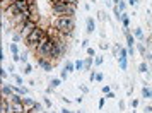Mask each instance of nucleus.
Wrapping results in <instances>:
<instances>
[{"instance_id":"1","label":"nucleus","mask_w":152,"mask_h":113,"mask_svg":"<svg viewBox=\"0 0 152 113\" xmlns=\"http://www.w3.org/2000/svg\"><path fill=\"white\" fill-rule=\"evenodd\" d=\"M53 26H55V29L58 31L60 38H63V36H72L74 28H75V21H74V17L62 15V17H56L55 19Z\"/></svg>"},{"instance_id":"2","label":"nucleus","mask_w":152,"mask_h":113,"mask_svg":"<svg viewBox=\"0 0 152 113\" xmlns=\"http://www.w3.org/2000/svg\"><path fill=\"white\" fill-rule=\"evenodd\" d=\"M51 7H53V12H55L56 17H62V15L74 17L75 15V7L69 5V4H63L62 0H51Z\"/></svg>"},{"instance_id":"3","label":"nucleus","mask_w":152,"mask_h":113,"mask_svg":"<svg viewBox=\"0 0 152 113\" xmlns=\"http://www.w3.org/2000/svg\"><path fill=\"white\" fill-rule=\"evenodd\" d=\"M46 33H48V31H46L45 28H39V26H38V28H36L34 31H33V33H31V34L26 38V40H24L26 46H29V48H34L36 45L41 41V38L46 34Z\"/></svg>"},{"instance_id":"4","label":"nucleus","mask_w":152,"mask_h":113,"mask_svg":"<svg viewBox=\"0 0 152 113\" xmlns=\"http://www.w3.org/2000/svg\"><path fill=\"white\" fill-rule=\"evenodd\" d=\"M67 51V43L63 41L62 38H55V45H53V50H51V60H60Z\"/></svg>"},{"instance_id":"5","label":"nucleus","mask_w":152,"mask_h":113,"mask_svg":"<svg viewBox=\"0 0 152 113\" xmlns=\"http://www.w3.org/2000/svg\"><path fill=\"white\" fill-rule=\"evenodd\" d=\"M36 28H38V21L31 19V21H28L24 26H19V28H15V29H17V33H19V34L24 38V40H26V38H28V36L31 34V33H33Z\"/></svg>"},{"instance_id":"6","label":"nucleus","mask_w":152,"mask_h":113,"mask_svg":"<svg viewBox=\"0 0 152 113\" xmlns=\"http://www.w3.org/2000/svg\"><path fill=\"white\" fill-rule=\"evenodd\" d=\"M118 58V65L121 70H126L128 69V48H120V56Z\"/></svg>"},{"instance_id":"7","label":"nucleus","mask_w":152,"mask_h":113,"mask_svg":"<svg viewBox=\"0 0 152 113\" xmlns=\"http://www.w3.org/2000/svg\"><path fill=\"white\" fill-rule=\"evenodd\" d=\"M36 64H38V67H41L45 72H51L53 70V64L50 62V58H43V56H39Z\"/></svg>"},{"instance_id":"8","label":"nucleus","mask_w":152,"mask_h":113,"mask_svg":"<svg viewBox=\"0 0 152 113\" xmlns=\"http://www.w3.org/2000/svg\"><path fill=\"white\" fill-rule=\"evenodd\" d=\"M14 86H9V84H4L2 86V96L4 98H12V94H14Z\"/></svg>"},{"instance_id":"9","label":"nucleus","mask_w":152,"mask_h":113,"mask_svg":"<svg viewBox=\"0 0 152 113\" xmlns=\"http://www.w3.org/2000/svg\"><path fill=\"white\" fill-rule=\"evenodd\" d=\"M24 106H26V112H33V108H34V105L38 103L36 99H33V98H29V96H24Z\"/></svg>"},{"instance_id":"10","label":"nucleus","mask_w":152,"mask_h":113,"mask_svg":"<svg viewBox=\"0 0 152 113\" xmlns=\"http://www.w3.org/2000/svg\"><path fill=\"white\" fill-rule=\"evenodd\" d=\"M86 31H87L89 34L96 31V21H94L92 17H87V21H86Z\"/></svg>"},{"instance_id":"11","label":"nucleus","mask_w":152,"mask_h":113,"mask_svg":"<svg viewBox=\"0 0 152 113\" xmlns=\"http://www.w3.org/2000/svg\"><path fill=\"white\" fill-rule=\"evenodd\" d=\"M12 105V113H26L24 103H10Z\"/></svg>"},{"instance_id":"12","label":"nucleus","mask_w":152,"mask_h":113,"mask_svg":"<svg viewBox=\"0 0 152 113\" xmlns=\"http://www.w3.org/2000/svg\"><path fill=\"white\" fill-rule=\"evenodd\" d=\"M14 91L19 92L21 96H28L29 94V89L26 87V86H14Z\"/></svg>"},{"instance_id":"13","label":"nucleus","mask_w":152,"mask_h":113,"mask_svg":"<svg viewBox=\"0 0 152 113\" xmlns=\"http://www.w3.org/2000/svg\"><path fill=\"white\" fill-rule=\"evenodd\" d=\"M142 96H144L145 99H152V87L144 86V87H142Z\"/></svg>"},{"instance_id":"14","label":"nucleus","mask_w":152,"mask_h":113,"mask_svg":"<svg viewBox=\"0 0 152 113\" xmlns=\"http://www.w3.org/2000/svg\"><path fill=\"white\" fill-rule=\"evenodd\" d=\"M121 26H123V29L130 28V15L126 14V12H123V17H121Z\"/></svg>"},{"instance_id":"15","label":"nucleus","mask_w":152,"mask_h":113,"mask_svg":"<svg viewBox=\"0 0 152 113\" xmlns=\"http://www.w3.org/2000/svg\"><path fill=\"white\" fill-rule=\"evenodd\" d=\"M113 14H115V19H116V22H121V17H123V12L118 9V5H115L113 7Z\"/></svg>"},{"instance_id":"16","label":"nucleus","mask_w":152,"mask_h":113,"mask_svg":"<svg viewBox=\"0 0 152 113\" xmlns=\"http://www.w3.org/2000/svg\"><path fill=\"white\" fill-rule=\"evenodd\" d=\"M92 64H94V58H92V56H87V58L84 60V72L91 70V65Z\"/></svg>"},{"instance_id":"17","label":"nucleus","mask_w":152,"mask_h":113,"mask_svg":"<svg viewBox=\"0 0 152 113\" xmlns=\"http://www.w3.org/2000/svg\"><path fill=\"white\" fill-rule=\"evenodd\" d=\"M9 50H10L12 55H19V53H21V50H19V45H17V43H10V45H9Z\"/></svg>"},{"instance_id":"18","label":"nucleus","mask_w":152,"mask_h":113,"mask_svg":"<svg viewBox=\"0 0 152 113\" xmlns=\"http://www.w3.org/2000/svg\"><path fill=\"white\" fill-rule=\"evenodd\" d=\"M133 36H135L137 40L142 41V40H144V31H142V28H135V29H133Z\"/></svg>"},{"instance_id":"19","label":"nucleus","mask_w":152,"mask_h":113,"mask_svg":"<svg viewBox=\"0 0 152 113\" xmlns=\"http://www.w3.org/2000/svg\"><path fill=\"white\" fill-rule=\"evenodd\" d=\"M22 101H24V98H22L19 92H14L12 98H10V103H22Z\"/></svg>"},{"instance_id":"20","label":"nucleus","mask_w":152,"mask_h":113,"mask_svg":"<svg viewBox=\"0 0 152 113\" xmlns=\"http://www.w3.org/2000/svg\"><path fill=\"white\" fill-rule=\"evenodd\" d=\"M74 64H75V70L77 72H82L84 70V60H82V58H77Z\"/></svg>"},{"instance_id":"21","label":"nucleus","mask_w":152,"mask_h":113,"mask_svg":"<svg viewBox=\"0 0 152 113\" xmlns=\"http://www.w3.org/2000/svg\"><path fill=\"white\" fill-rule=\"evenodd\" d=\"M63 84V81L62 79H50V86H51V87H60V86Z\"/></svg>"},{"instance_id":"22","label":"nucleus","mask_w":152,"mask_h":113,"mask_svg":"<svg viewBox=\"0 0 152 113\" xmlns=\"http://www.w3.org/2000/svg\"><path fill=\"white\" fill-rule=\"evenodd\" d=\"M10 5H14V0H2V4H0V7H2V10H5V9H9Z\"/></svg>"},{"instance_id":"23","label":"nucleus","mask_w":152,"mask_h":113,"mask_svg":"<svg viewBox=\"0 0 152 113\" xmlns=\"http://www.w3.org/2000/svg\"><path fill=\"white\" fill-rule=\"evenodd\" d=\"M65 70H69V74L70 72H75V64L74 62H65V67H63Z\"/></svg>"},{"instance_id":"24","label":"nucleus","mask_w":152,"mask_h":113,"mask_svg":"<svg viewBox=\"0 0 152 113\" xmlns=\"http://www.w3.org/2000/svg\"><path fill=\"white\" fill-rule=\"evenodd\" d=\"M138 72H140V74H147V72H149V67H147L145 62H142V64L138 65Z\"/></svg>"},{"instance_id":"25","label":"nucleus","mask_w":152,"mask_h":113,"mask_svg":"<svg viewBox=\"0 0 152 113\" xmlns=\"http://www.w3.org/2000/svg\"><path fill=\"white\" fill-rule=\"evenodd\" d=\"M22 72H24L26 76H31V74H33V65H31V64H26V65H24V70H22Z\"/></svg>"},{"instance_id":"26","label":"nucleus","mask_w":152,"mask_h":113,"mask_svg":"<svg viewBox=\"0 0 152 113\" xmlns=\"http://www.w3.org/2000/svg\"><path fill=\"white\" fill-rule=\"evenodd\" d=\"M12 77H14V81H15V84H17V86H22V84H24V81H22L21 76H17V74H12Z\"/></svg>"},{"instance_id":"27","label":"nucleus","mask_w":152,"mask_h":113,"mask_svg":"<svg viewBox=\"0 0 152 113\" xmlns=\"http://www.w3.org/2000/svg\"><path fill=\"white\" fill-rule=\"evenodd\" d=\"M39 112H43V105L41 103H36L34 108H33V112H29V113H39Z\"/></svg>"},{"instance_id":"28","label":"nucleus","mask_w":152,"mask_h":113,"mask_svg":"<svg viewBox=\"0 0 152 113\" xmlns=\"http://www.w3.org/2000/svg\"><path fill=\"white\" fill-rule=\"evenodd\" d=\"M137 50H138V53H140V55L145 56V46H144V43H137Z\"/></svg>"},{"instance_id":"29","label":"nucleus","mask_w":152,"mask_h":113,"mask_svg":"<svg viewBox=\"0 0 152 113\" xmlns=\"http://www.w3.org/2000/svg\"><path fill=\"white\" fill-rule=\"evenodd\" d=\"M12 40H14L15 43H19V41H22V40H24V38H22V36L19 34V33H17V31H15L14 34H12Z\"/></svg>"},{"instance_id":"30","label":"nucleus","mask_w":152,"mask_h":113,"mask_svg":"<svg viewBox=\"0 0 152 113\" xmlns=\"http://www.w3.org/2000/svg\"><path fill=\"white\" fill-rule=\"evenodd\" d=\"M103 62H104V58H103V56H99V55L94 58V65H97V67H99V65H103Z\"/></svg>"},{"instance_id":"31","label":"nucleus","mask_w":152,"mask_h":113,"mask_svg":"<svg viewBox=\"0 0 152 113\" xmlns=\"http://www.w3.org/2000/svg\"><path fill=\"white\" fill-rule=\"evenodd\" d=\"M67 77H69V70H65V69L60 70V79H62V81H67Z\"/></svg>"},{"instance_id":"32","label":"nucleus","mask_w":152,"mask_h":113,"mask_svg":"<svg viewBox=\"0 0 152 113\" xmlns=\"http://www.w3.org/2000/svg\"><path fill=\"white\" fill-rule=\"evenodd\" d=\"M126 5H128L126 2H123V0H120V4H118V9H120L121 12H125V9H126Z\"/></svg>"},{"instance_id":"33","label":"nucleus","mask_w":152,"mask_h":113,"mask_svg":"<svg viewBox=\"0 0 152 113\" xmlns=\"http://www.w3.org/2000/svg\"><path fill=\"white\" fill-rule=\"evenodd\" d=\"M26 64H29L28 62V55H26V53H21V65H26Z\"/></svg>"},{"instance_id":"34","label":"nucleus","mask_w":152,"mask_h":113,"mask_svg":"<svg viewBox=\"0 0 152 113\" xmlns=\"http://www.w3.org/2000/svg\"><path fill=\"white\" fill-rule=\"evenodd\" d=\"M104 103H106V96H103V98H99V103H97V106H99V110H103V108H104Z\"/></svg>"},{"instance_id":"35","label":"nucleus","mask_w":152,"mask_h":113,"mask_svg":"<svg viewBox=\"0 0 152 113\" xmlns=\"http://www.w3.org/2000/svg\"><path fill=\"white\" fill-rule=\"evenodd\" d=\"M96 74H97L96 70H91V74H89V82H94V81H96Z\"/></svg>"},{"instance_id":"36","label":"nucleus","mask_w":152,"mask_h":113,"mask_svg":"<svg viewBox=\"0 0 152 113\" xmlns=\"http://www.w3.org/2000/svg\"><path fill=\"white\" fill-rule=\"evenodd\" d=\"M103 81H104V76L101 74V72H97L96 74V82H103Z\"/></svg>"},{"instance_id":"37","label":"nucleus","mask_w":152,"mask_h":113,"mask_svg":"<svg viewBox=\"0 0 152 113\" xmlns=\"http://www.w3.org/2000/svg\"><path fill=\"white\" fill-rule=\"evenodd\" d=\"M0 76H2L4 81H5V79H7V69H4V67H2V69H0Z\"/></svg>"},{"instance_id":"38","label":"nucleus","mask_w":152,"mask_h":113,"mask_svg":"<svg viewBox=\"0 0 152 113\" xmlns=\"http://www.w3.org/2000/svg\"><path fill=\"white\" fill-rule=\"evenodd\" d=\"M87 55H89V56H96V51H94V48H92V46H89V48H87Z\"/></svg>"},{"instance_id":"39","label":"nucleus","mask_w":152,"mask_h":113,"mask_svg":"<svg viewBox=\"0 0 152 113\" xmlns=\"http://www.w3.org/2000/svg\"><path fill=\"white\" fill-rule=\"evenodd\" d=\"M43 101H45V105L48 106V108H51V106H53V103H51V99H50V98H43Z\"/></svg>"},{"instance_id":"40","label":"nucleus","mask_w":152,"mask_h":113,"mask_svg":"<svg viewBox=\"0 0 152 113\" xmlns=\"http://www.w3.org/2000/svg\"><path fill=\"white\" fill-rule=\"evenodd\" d=\"M79 89H80L82 92H89V87H87V86H84V84H80V86H79Z\"/></svg>"},{"instance_id":"41","label":"nucleus","mask_w":152,"mask_h":113,"mask_svg":"<svg viewBox=\"0 0 152 113\" xmlns=\"http://www.w3.org/2000/svg\"><path fill=\"white\" fill-rule=\"evenodd\" d=\"M12 60H14L15 64H17V62H21V53H19V55H12Z\"/></svg>"},{"instance_id":"42","label":"nucleus","mask_w":152,"mask_h":113,"mask_svg":"<svg viewBox=\"0 0 152 113\" xmlns=\"http://www.w3.org/2000/svg\"><path fill=\"white\" fill-rule=\"evenodd\" d=\"M9 72H10V74H15V65L14 64L9 65Z\"/></svg>"},{"instance_id":"43","label":"nucleus","mask_w":152,"mask_h":113,"mask_svg":"<svg viewBox=\"0 0 152 113\" xmlns=\"http://www.w3.org/2000/svg\"><path fill=\"white\" fill-rule=\"evenodd\" d=\"M108 92H111L110 86H103V94H108Z\"/></svg>"},{"instance_id":"44","label":"nucleus","mask_w":152,"mask_h":113,"mask_svg":"<svg viewBox=\"0 0 152 113\" xmlns=\"http://www.w3.org/2000/svg\"><path fill=\"white\" fill-rule=\"evenodd\" d=\"M82 48H86V50L89 48V40H84L82 41Z\"/></svg>"},{"instance_id":"45","label":"nucleus","mask_w":152,"mask_h":113,"mask_svg":"<svg viewBox=\"0 0 152 113\" xmlns=\"http://www.w3.org/2000/svg\"><path fill=\"white\" fill-rule=\"evenodd\" d=\"M99 48L101 50H108V43H99Z\"/></svg>"},{"instance_id":"46","label":"nucleus","mask_w":152,"mask_h":113,"mask_svg":"<svg viewBox=\"0 0 152 113\" xmlns=\"http://www.w3.org/2000/svg\"><path fill=\"white\" fill-rule=\"evenodd\" d=\"M126 4H128V5H130V7H133V5H135V4H137V0H126Z\"/></svg>"},{"instance_id":"47","label":"nucleus","mask_w":152,"mask_h":113,"mask_svg":"<svg viewBox=\"0 0 152 113\" xmlns=\"http://www.w3.org/2000/svg\"><path fill=\"white\" fill-rule=\"evenodd\" d=\"M106 96V99H110V98H115V92L111 91V92H108V94H104Z\"/></svg>"},{"instance_id":"48","label":"nucleus","mask_w":152,"mask_h":113,"mask_svg":"<svg viewBox=\"0 0 152 113\" xmlns=\"http://www.w3.org/2000/svg\"><path fill=\"white\" fill-rule=\"evenodd\" d=\"M132 106H133V108H137V106H138V99H132Z\"/></svg>"},{"instance_id":"49","label":"nucleus","mask_w":152,"mask_h":113,"mask_svg":"<svg viewBox=\"0 0 152 113\" xmlns=\"http://www.w3.org/2000/svg\"><path fill=\"white\" fill-rule=\"evenodd\" d=\"M99 19H101V21H106V14H104V12H99Z\"/></svg>"},{"instance_id":"50","label":"nucleus","mask_w":152,"mask_h":113,"mask_svg":"<svg viewBox=\"0 0 152 113\" xmlns=\"http://www.w3.org/2000/svg\"><path fill=\"white\" fill-rule=\"evenodd\" d=\"M53 89H55V87H51V86H48V87H46V94H51V92H53Z\"/></svg>"},{"instance_id":"51","label":"nucleus","mask_w":152,"mask_h":113,"mask_svg":"<svg viewBox=\"0 0 152 113\" xmlns=\"http://www.w3.org/2000/svg\"><path fill=\"white\" fill-rule=\"evenodd\" d=\"M62 113H74L72 110H69V108H62Z\"/></svg>"},{"instance_id":"52","label":"nucleus","mask_w":152,"mask_h":113,"mask_svg":"<svg viewBox=\"0 0 152 113\" xmlns=\"http://www.w3.org/2000/svg\"><path fill=\"white\" fill-rule=\"evenodd\" d=\"M28 84H29V87H34V86H36V82H34V81H29Z\"/></svg>"},{"instance_id":"53","label":"nucleus","mask_w":152,"mask_h":113,"mask_svg":"<svg viewBox=\"0 0 152 113\" xmlns=\"http://www.w3.org/2000/svg\"><path fill=\"white\" fill-rule=\"evenodd\" d=\"M118 105H120V108H121V110H125V101H120Z\"/></svg>"},{"instance_id":"54","label":"nucleus","mask_w":152,"mask_h":113,"mask_svg":"<svg viewBox=\"0 0 152 113\" xmlns=\"http://www.w3.org/2000/svg\"><path fill=\"white\" fill-rule=\"evenodd\" d=\"M145 112H149V113H152V106H145Z\"/></svg>"},{"instance_id":"55","label":"nucleus","mask_w":152,"mask_h":113,"mask_svg":"<svg viewBox=\"0 0 152 113\" xmlns=\"http://www.w3.org/2000/svg\"><path fill=\"white\" fill-rule=\"evenodd\" d=\"M147 58H149V62L152 64V55H147Z\"/></svg>"},{"instance_id":"56","label":"nucleus","mask_w":152,"mask_h":113,"mask_svg":"<svg viewBox=\"0 0 152 113\" xmlns=\"http://www.w3.org/2000/svg\"><path fill=\"white\" fill-rule=\"evenodd\" d=\"M113 2H115V5H118V4H120V0H113Z\"/></svg>"},{"instance_id":"57","label":"nucleus","mask_w":152,"mask_h":113,"mask_svg":"<svg viewBox=\"0 0 152 113\" xmlns=\"http://www.w3.org/2000/svg\"><path fill=\"white\" fill-rule=\"evenodd\" d=\"M132 113H135V112H132Z\"/></svg>"}]
</instances>
